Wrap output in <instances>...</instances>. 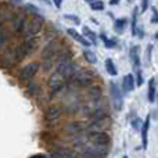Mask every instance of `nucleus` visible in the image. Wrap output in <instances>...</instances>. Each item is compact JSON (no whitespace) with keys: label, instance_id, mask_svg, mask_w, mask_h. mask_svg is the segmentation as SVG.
Returning a JSON list of instances; mask_svg holds the SVG:
<instances>
[{"label":"nucleus","instance_id":"nucleus-1","mask_svg":"<svg viewBox=\"0 0 158 158\" xmlns=\"http://www.w3.org/2000/svg\"><path fill=\"white\" fill-rule=\"evenodd\" d=\"M43 27H44V18L42 15H39V14H36L29 21H27L24 31H22V35L27 36V38H33L35 35L40 33Z\"/></svg>","mask_w":158,"mask_h":158},{"label":"nucleus","instance_id":"nucleus-2","mask_svg":"<svg viewBox=\"0 0 158 158\" xmlns=\"http://www.w3.org/2000/svg\"><path fill=\"white\" fill-rule=\"evenodd\" d=\"M96 78H97V74H94L93 71H89V69H79L77 74L71 78L72 83L77 87H89L94 83Z\"/></svg>","mask_w":158,"mask_h":158},{"label":"nucleus","instance_id":"nucleus-3","mask_svg":"<svg viewBox=\"0 0 158 158\" xmlns=\"http://www.w3.org/2000/svg\"><path fill=\"white\" fill-rule=\"evenodd\" d=\"M36 42H38L36 39L29 38V39H27V40L21 42V43L15 47V60H17V63L22 61L25 57H28V56H29L31 53L35 50Z\"/></svg>","mask_w":158,"mask_h":158},{"label":"nucleus","instance_id":"nucleus-4","mask_svg":"<svg viewBox=\"0 0 158 158\" xmlns=\"http://www.w3.org/2000/svg\"><path fill=\"white\" fill-rule=\"evenodd\" d=\"M60 43H58L57 40H50L49 43L46 44V46L43 47V50H42V61H52L54 60V57L57 56V53L60 52Z\"/></svg>","mask_w":158,"mask_h":158},{"label":"nucleus","instance_id":"nucleus-5","mask_svg":"<svg viewBox=\"0 0 158 158\" xmlns=\"http://www.w3.org/2000/svg\"><path fill=\"white\" fill-rule=\"evenodd\" d=\"M78 71L79 69H78L77 63H75L74 60H69V61H65V63L60 64V65H57V71L56 72H58L64 79H71Z\"/></svg>","mask_w":158,"mask_h":158},{"label":"nucleus","instance_id":"nucleus-6","mask_svg":"<svg viewBox=\"0 0 158 158\" xmlns=\"http://www.w3.org/2000/svg\"><path fill=\"white\" fill-rule=\"evenodd\" d=\"M112 125V121L110 117L103 118V119H97V121H92L89 125L86 126V132L87 133H94V132H106L107 129H110Z\"/></svg>","mask_w":158,"mask_h":158},{"label":"nucleus","instance_id":"nucleus-7","mask_svg":"<svg viewBox=\"0 0 158 158\" xmlns=\"http://www.w3.org/2000/svg\"><path fill=\"white\" fill-rule=\"evenodd\" d=\"M47 86L50 89V93L52 94H56L60 90L65 89V79L61 77L58 72H54V74L50 75L49 81H47Z\"/></svg>","mask_w":158,"mask_h":158},{"label":"nucleus","instance_id":"nucleus-8","mask_svg":"<svg viewBox=\"0 0 158 158\" xmlns=\"http://www.w3.org/2000/svg\"><path fill=\"white\" fill-rule=\"evenodd\" d=\"M39 68H40L39 63H29V64H27L25 67H22L21 71H19V74H18L19 81H22V82L31 81V79L38 74Z\"/></svg>","mask_w":158,"mask_h":158},{"label":"nucleus","instance_id":"nucleus-9","mask_svg":"<svg viewBox=\"0 0 158 158\" xmlns=\"http://www.w3.org/2000/svg\"><path fill=\"white\" fill-rule=\"evenodd\" d=\"M87 140L92 144L97 146H107L111 143V136L107 132H94V133H87Z\"/></svg>","mask_w":158,"mask_h":158},{"label":"nucleus","instance_id":"nucleus-10","mask_svg":"<svg viewBox=\"0 0 158 158\" xmlns=\"http://www.w3.org/2000/svg\"><path fill=\"white\" fill-rule=\"evenodd\" d=\"M27 24V13L24 11H17L14 18L11 19V28L15 33H21Z\"/></svg>","mask_w":158,"mask_h":158},{"label":"nucleus","instance_id":"nucleus-11","mask_svg":"<svg viewBox=\"0 0 158 158\" xmlns=\"http://www.w3.org/2000/svg\"><path fill=\"white\" fill-rule=\"evenodd\" d=\"M63 112H64V108H61L60 106H49L44 110L43 118L46 122H56L57 119H60Z\"/></svg>","mask_w":158,"mask_h":158},{"label":"nucleus","instance_id":"nucleus-12","mask_svg":"<svg viewBox=\"0 0 158 158\" xmlns=\"http://www.w3.org/2000/svg\"><path fill=\"white\" fill-rule=\"evenodd\" d=\"M82 150L86 153L92 154L96 158H106L108 156V147L107 146H97V144H90V146H83Z\"/></svg>","mask_w":158,"mask_h":158},{"label":"nucleus","instance_id":"nucleus-13","mask_svg":"<svg viewBox=\"0 0 158 158\" xmlns=\"http://www.w3.org/2000/svg\"><path fill=\"white\" fill-rule=\"evenodd\" d=\"M110 92H111V97H112V101H114V107L117 110H122V107H123L122 92H121V89L118 87V85L115 82L110 83Z\"/></svg>","mask_w":158,"mask_h":158},{"label":"nucleus","instance_id":"nucleus-14","mask_svg":"<svg viewBox=\"0 0 158 158\" xmlns=\"http://www.w3.org/2000/svg\"><path fill=\"white\" fill-rule=\"evenodd\" d=\"M83 131H86V125L81 121H71L64 126V132L71 136H79Z\"/></svg>","mask_w":158,"mask_h":158},{"label":"nucleus","instance_id":"nucleus-15","mask_svg":"<svg viewBox=\"0 0 158 158\" xmlns=\"http://www.w3.org/2000/svg\"><path fill=\"white\" fill-rule=\"evenodd\" d=\"M77 154L67 147H53L50 158H75Z\"/></svg>","mask_w":158,"mask_h":158},{"label":"nucleus","instance_id":"nucleus-16","mask_svg":"<svg viewBox=\"0 0 158 158\" xmlns=\"http://www.w3.org/2000/svg\"><path fill=\"white\" fill-rule=\"evenodd\" d=\"M150 121H151V115H147L142 125L140 133H142V146L143 148H147L148 146V129H150Z\"/></svg>","mask_w":158,"mask_h":158},{"label":"nucleus","instance_id":"nucleus-17","mask_svg":"<svg viewBox=\"0 0 158 158\" xmlns=\"http://www.w3.org/2000/svg\"><path fill=\"white\" fill-rule=\"evenodd\" d=\"M72 57H74V53H72L69 49L60 50V52L57 53V56L54 57V65L57 67V65H60V64L65 63V61L72 60Z\"/></svg>","mask_w":158,"mask_h":158},{"label":"nucleus","instance_id":"nucleus-18","mask_svg":"<svg viewBox=\"0 0 158 158\" xmlns=\"http://www.w3.org/2000/svg\"><path fill=\"white\" fill-rule=\"evenodd\" d=\"M67 33H68V35L71 36V38L74 39V40H77L78 43H81L82 46H85V47H89L90 44H92L89 40H87L86 38H85L83 35H81V33H79L78 31H75L74 28H68V29H67Z\"/></svg>","mask_w":158,"mask_h":158},{"label":"nucleus","instance_id":"nucleus-19","mask_svg":"<svg viewBox=\"0 0 158 158\" xmlns=\"http://www.w3.org/2000/svg\"><path fill=\"white\" fill-rule=\"evenodd\" d=\"M135 85H136V81H135V77L132 74L125 75L122 79V89L123 92L129 93V92H133L135 89Z\"/></svg>","mask_w":158,"mask_h":158},{"label":"nucleus","instance_id":"nucleus-20","mask_svg":"<svg viewBox=\"0 0 158 158\" xmlns=\"http://www.w3.org/2000/svg\"><path fill=\"white\" fill-rule=\"evenodd\" d=\"M140 49L139 46H132L131 50H129V58H131L132 64L136 69H139V65H140Z\"/></svg>","mask_w":158,"mask_h":158},{"label":"nucleus","instance_id":"nucleus-21","mask_svg":"<svg viewBox=\"0 0 158 158\" xmlns=\"http://www.w3.org/2000/svg\"><path fill=\"white\" fill-rule=\"evenodd\" d=\"M101 94H103V89L101 86L93 83L92 86L87 87V96H89V100H97V98H101Z\"/></svg>","mask_w":158,"mask_h":158},{"label":"nucleus","instance_id":"nucleus-22","mask_svg":"<svg viewBox=\"0 0 158 158\" xmlns=\"http://www.w3.org/2000/svg\"><path fill=\"white\" fill-rule=\"evenodd\" d=\"M8 42H10V32L2 25L0 27V52L7 47Z\"/></svg>","mask_w":158,"mask_h":158},{"label":"nucleus","instance_id":"nucleus-23","mask_svg":"<svg viewBox=\"0 0 158 158\" xmlns=\"http://www.w3.org/2000/svg\"><path fill=\"white\" fill-rule=\"evenodd\" d=\"M147 98L150 103H154L157 98V90H156V79L151 78L148 81V90H147Z\"/></svg>","mask_w":158,"mask_h":158},{"label":"nucleus","instance_id":"nucleus-24","mask_svg":"<svg viewBox=\"0 0 158 158\" xmlns=\"http://www.w3.org/2000/svg\"><path fill=\"white\" fill-rule=\"evenodd\" d=\"M104 67H106V71L108 75H111V77H117L118 75V69H117V67H115L114 61H112L111 58H107L106 63H104Z\"/></svg>","mask_w":158,"mask_h":158},{"label":"nucleus","instance_id":"nucleus-25","mask_svg":"<svg viewBox=\"0 0 158 158\" xmlns=\"http://www.w3.org/2000/svg\"><path fill=\"white\" fill-rule=\"evenodd\" d=\"M82 33H83V36L90 42V43H93V44L97 43V35H96V33L93 32V31L90 29L89 27H83V29H82Z\"/></svg>","mask_w":158,"mask_h":158},{"label":"nucleus","instance_id":"nucleus-26","mask_svg":"<svg viewBox=\"0 0 158 158\" xmlns=\"http://www.w3.org/2000/svg\"><path fill=\"white\" fill-rule=\"evenodd\" d=\"M128 18H117L114 21V29L117 31L118 33H122L125 31L126 25H128Z\"/></svg>","mask_w":158,"mask_h":158},{"label":"nucleus","instance_id":"nucleus-27","mask_svg":"<svg viewBox=\"0 0 158 158\" xmlns=\"http://www.w3.org/2000/svg\"><path fill=\"white\" fill-rule=\"evenodd\" d=\"M137 14H139V8H135L133 14H132V19H131V32L133 36H137Z\"/></svg>","mask_w":158,"mask_h":158},{"label":"nucleus","instance_id":"nucleus-28","mask_svg":"<svg viewBox=\"0 0 158 158\" xmlns=\"http://www.w3.org/2000/svg\"><path fill=\"white\" fill-rule=\"evenodd\" d=\"M100 39L103 40L104 46H106L107 49H114V47H117V40H115V39H111V38H107L106 33H101Z\"/></svg>","mask_w":158,"mask_h":158},{"label":"nucleus","instance_id":"nucleus-29","mask_svg":"<svg viewBox=\"0 0 158 158\" xmlns=\"http://www.w3.org/2000/svg\"><path fill=\"white\" fill-rule=\"evenodd\" d=\"M83 58L87 61L89 64H96L97 63V57H96V53H93L92 50H85L83 52Z\"/></svg>","mask_w":158,"mask_h":158},{"label":"nucleus","instance_id":"nucleus-30","mask_svg":"<svg viewBox=\"0 0 158 158\" xmlns=\"http://www.w3.org/2000/svg\"><path fill=\"white\" fill-rule=\"evenodd\" d=\"M27 93L31 96V97H36V96H39L42 93V90L38 85H29V86L27 87Z\"/></svg>","mask_w":158,"mask_h":158},{"label":"nucleus","instance_id":"nucleus-31","mask_svg":"<svg viewBox=\"0 0 158 158\" xmlns=\"http://www.w3.org/2000/svg\"><path fill=\"white\" fill-rule=\"evenodd\" d=\"M90 8L94 11L104 10V2H101V0H94L93 3H90Z\"/></svg>","mask_w":158,"mask_h":158},{"label":"nucleus","instance_id":"nucleus-32","mask_svg":"<svg viewBox=\"0 0 158 158\" xmlns=\"http://www.w3.org/2000/svg\"><path fill=\"white\" fill-rule=\"evenodd\" d=\"M131 123H132V126H133L135 131H140V129H142V125H143L142 119H140L139 117H135L133 119H131Z\"/></svg>","mask_w":158,"mask_h":158},{"label":"nucleus","instance_id":"nucleus-33","mask_svg":"<svg viewBox=\"0 0 158 158\" xmlns=\"http://www.w3.org/2000/svg\"><path fill=\"white\" fill-rule=\"evenodd\" d=\"M64 18H65L67 21L74 22L75 25H79V24H81V19H79V17H78V15H74V14H65V15H64Z\"/></svg>","mask_w":158,"mask_h":158},{"label":"nucleus","instance_id":"nucleus-34","mask_svg":"<svg viewBox=\"0 0 158 158\" xmlns=\"http://www.w3.org/2000/svg\"><path fill=\"white\" fill-rule=\"evenodd\" d=\"M136 75H137V78H136V83L139 85V86H142L143 85V82H144V79H143V74H142V69H136Z\"/></svg>","mask_w":158,"mask_h":158},{"label":"nucleus","instance_id":"nucleus-35","mask_svg":"<svg viewBox=\"0 0 158 158\" xmlns=\"http://www.w3.org/2000/svg\"><path fill=\"white\" fill-rule=\"evenodd\" d=\"M151 13H153V17H151V24H158V10L156 7H151Z\"/></svg>","mask_w":158,"mask_h":158},{"label":"nucleus","instance_id":"nucleus-36","mask_svg":"<svg viewBox=\"0 0 158 158\" xmlns=\"http://www.w3.org/2000/svg\"><path fill=\"white\" fill-rule=\"evenodd\" d=\"M75 158H96V157H93L92 154H89V153H86V151H79V153L77 154V157Z\"/></svg>","mask_w":158,"mask_h":158},{"label":"nucleus","instance_id":"nucleus-37","mask_svg":"<svg viewBox=\"0 0 158 158\" xmlns=\"http://www.w3.org/2000/svg\"><path fill=\"white\" fill-rule=\"evenodd\" d=\"M151 50H153V46H151V44H148V46H147V53H146V63H147V65H148V64H150Z\"/></svg>","mask_w":158,"mask_h":158},{"label":"nucleus","instance_id":"nucleus-38","mask_svg":"<svg viewBox=\"0 0 158 158\" xmlns=\"http://www.w3.org/2000/svg\"><path fill=\"white\" fill-rule=\"evenodd\" d=\"M148 6H150V0H142V8H140V11H142V13L147 11Z\"/></svg>","mask_w":158,"mask_h":158},{"label":"nucleus","instance_id":"nucleus-39","mask_svg":"<svg viewBox=\"0 0 158 158\" xmlns=\"http://www.w3.org/2000/svg\"><path fill=\"white\" fill-rule=\"evenodd\" d=\"M27 11H31V13H33L35 15H36V14H39L38 7H35L33 4H27Z\"/></svg>","mask_w":158,"mask_h":158},{"label":"nucleus","instance_id":"nucleus-40","mask_svg":"<svg viewBox=\"0 0 158 158\" xmlns=\"http://www.w3.org/2000/svg\"><path fill=\"white\" fill-rule=\"evenodd\" d=\"M29 158H47V156H44V154H33V156H31Z\"/></svg>","mask_w":158,"mask_h":158},{"label":"nucleus","instance_id":"nucleus-41","mask_svg":"<svg viewBox=\"0 0 158 158\" xmlns=\"http://www.w3.org/2000/svg\"><path fill=\"white\" fill-rule=\"evenodd\" d=\"M53 3H54V6H56L57 8H60L61 4H63V0H53Z\"/></svg>","mask_w":158,"mask_h":158},{"label":"nucleus","instance_id":"nucleus-42","mask_svg":"<svg viewBox=\"0 0 158 158\" xmlns=\"http://www.w3.org/2000/svg\"><path fill=\"white\" fill-rule=\"evenodd\" d=\"M119 2L121 0H110V6H117L119 4Z\"/></svg>","mask_w":158,"mask_h":158},{"label":"nucleus","instance_id":"nucleus-43","mask_svg":"<svg viewBox=\"0 0 158 158\" xmlns=\"http://www.w3.org/2000/svg\"><path fill=\"white\" fill-rule=\"evenodd\" d=\"M156 39L158 40V31H157V33H156Z\"/></svg>","mask_w":158,"mask_h":158},{"label":"nucleus","instance_id":"nucleus-44","mask_svg":"<svg viewBox=\"0 0 158 158\" xmlns=\"http://www.w3.org/2000/svg\"><path fill=\"white\" fill-rule=\"evenodd\" d=\"M85 2H90V3H93V2H94V0H85Z\"/></svg>","mask_w":158,"mask_h":158},{"label":"nucleus","instance_id":"nucleus-45","mask_svg":"<svg viewBox=\"0 0 158 158\" xmlns=\"http://www.w3.org/2000/svg\"><path fill=\"white\" fill-rule=\"evenodd\" d=\"M122 158H129V157H128V156H123V157H122Z\"/></svg>","mask_w":158,"mask_h":158},{"label":"nucleus","instance_id":"nucleus-46","mask_svg":"<svg viewBox=\"0 0 158 158\" xmlns=\"http://www.w3.org/2000/svg\"><path fill=\"white\" fill-rule=\"evenodd\" d=\"M128 2H131V0H128Z\"/></svg>","mask_w":158,"mask_h":158},{"label":"nucleus","instance_id":"nucleus-47","mask_svg":"<svg viewBox=\"0 0 158 158\" xmlns=\"http://www.w3.org/2000/svg\"><path fill=\"white\" fill-rule=\"evenodd\" d=\"M157 97H158V94H157Z\"/></svg>","mask_w":158,"mask_h":158}]
</instances>
